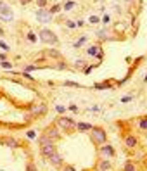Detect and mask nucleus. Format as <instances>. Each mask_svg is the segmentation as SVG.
Wrapping results in <instances>:
<instances>
[{
	"label": "nucleus",
	"mask_w": 147,
	"mask_h": 171,
	"mask_svg": "<svg viewBox=\"0 0 147 171\" xmlns=\"http://www.w3.org/2000/svg\"><path fill=\"white\" fill-rule=\"evenodd\" d=\"M90 135H92V140L99 145H104L107 142V133L104 131V128H100V126H94L90 130Z\"/></svg>",
	"instance_id": "obj_1"
},
{
	"label": "nucleus",
	"mask_w": 147,
	"mask_h": 171,
	"mask_svg": "<svg viewBox=\"0 0 147 171\" xmlns=\"http://www.w3.org/2000/svg\"><path fill=\"white\" fill-rule=\"evenodd\" d=\"M38 38H40L43 43H47V45H57V43H59V38L56 37V33L50 31V30H47V28L38 33Z\"/></svg>",
	"instance_id": "obj_2"
},
{
	"label": "nucleus",
	"mask_w": 147,
	"mask_h": 171,
	"mask_svg": "<svg viewBox=\"0 0 147 171\" xmlns=\"http://www.w3.org/2000/svg\"><path fill=\"white\" fill-rule=\"evenodd\" d=\"M56 126L59 128V130H69V128L76 126V121L71 118H68V116H59L57 121H56Z\"/></svg>",
	"instance_id": "obj_3"
},
{
	"label": "nucleus",
	"mask_w": 147,
	"mask_h": 171,
	"mask_svg": "<svg viewBox=\"0 0 147 171\" xmlns=\"http://www.w3.org/2000/svg\"><path fill=\"white\" fill-rule=\"evenodd\" d=\"M99 154H100V156L104 157V159H111V157L116 156V150H114L113 145L104 144V145H100V149H99Z\"/></svg>",
	"instance_id": "obj_4"
},
{
	"label": "nucleus",
	"mask_w": 147,
	"mask_h": 171,
	"mask_svg": "<svg viewBox=\"0 0 147 171\" xmlns=\"http://www.w3.org/2000/svg\"><path fill=\"white\" fill-rule=\"evenodd\" d=\"M40 152H42V156H43V157H47V159H49L52 154L57 152V149H56V142H49V144L42 145V147H40Z\"/></svg>",
	"instance_id": "obj_5"
},
{
	"label": "nucleus",
	"mask_w": 147,
	"mask_h": 171,
	"mask_svg": "<svg viewBox=\"0 0 147 171\" xmlns=\"http://www.w3.org/2000/svg\"><path fill=\"white\" fill-rule=\"evenodd\" d=\"M47 111H49V107H47V104H43V102H38V104H35L33 107H31V114H33L35 118H38V116H45Z\"/></svg>",
	"instance_id": "obj_6"
},
{
	"label": "nucleus",
	"mask_w": 147,
	"mask_h": 171,
	"mask_svg": "<svg viewBox=\"0 0 147 171\" xmlns=\"http://www.w3.org/2000/svg\"><path fill=\"white\" fill-rule=\"evenodd\" d=\"M37 19L40 22H50L52 21V14H50L49 11H45V9H38L37 11Z\"/></svg>",
	"instance_id": "obj_7"
},
{
	"label": "nucleus",
	"mask_w": 147,
	"mask_h": 171,
	"mask_svg": "<svg viewBox=\"0 0 147 171\" xmlns=\"http://www.w3.org/2000/svg\"><path fill=\"white\" fill-rule=\"evenodd\" d=\"M43 135H45V137H49L50 140H54V142H56V140H59V138H61V131H59V128H56V126L47 128V130H45V133H43Z\"/></svg>",
	"instance_id": "obj_8"
},
{
	"label": "nucleus",
	"mask_w": 147,
	"mask_h": 171,
	"mask_svg": "<svg viewBox=\"0 0 147 171\" xmlns=\"http://www.w3.org/2000/svg\"><path fill=\"white\" fill-rule=\"evenodd\" d=\"M137 144H139L137 137H133V135H126V137H125V147H128V149H135Z\"/></svg>",
	"instance_id": "obj_9"
},
{
	"label": "nucleus",
	"mask_w": 147,
	"mask_h": 171,
	"mask_svg": "<svg viewBox=\"0 0 147 171\" xmlns=\"http://www.w3.org/2000/svg\"><path fill=\"white\" fill-rule=\"evenodd\" d=\"M49 161H50V164H54V166H57V168H61L62 164H64V161H62V156H59V154H52V156L49 157Z\"/></svg>",
	"instance_id": "obj_10"
},
{
	"label": "nucleus",
	"mask_w": 147,
	"mask_h": 171,
	"mask_svg": "<svg viewBox=\"0 0 147 171\" xmlns=\"http://www.w3.org/2000/svg\"><path fill=\"white\" fill-rule=\"evenodd\" d=\"M111 169H113L111 159H102L100 163H99V171H111Z\"/></svg>",
	"instance_id": "obj_11"
},
{
	"label": "nucleus",
	"mask_w": 147,
	"mask_h": 171,
	"mask_svg": "<svg viewBox=\"0 0 147 171\" xmlns=\"http://www.w3.org/2000/svg\"><path fill=\"white\" fill-rule=\"evenodd\" d=\"M45 56L52 57V59H56V61H62V54H61V52H57L56 48H49V50L45 52Z\"/></svg>",
	"instance_id": "obj_12"
},
{
	"label": "nucleus",
	"mask_w": 147,
	"mask_h": 171,
	"mask_svg": "<svg viewBox=\"0 0 147 171\" xmlns=\"http://www.w3.org/2000/svg\"><path fill=\"white\" fill-rule=\"evenodd\" d=\"M99 52H100V45H97V43H95V45H90V47L87 48V54H88L90 57H97Z\"/></svg>",
	"instance_id": "obj_13"
},
{
	"label": "nucleus",
	"mask_w": 147,
	"mask_h": 171,
	"mask_svg": "<svg viewBox=\"0 0 147 171\" xmlns=\"http://www.w3.org/2000/svg\"><path fill=\"white\" fill-rule=\"evenodd\" d=\"M0 16H12L11 7H9L5 2H2V0H0Z\"/></svg>",
	"instance_id": "obj_14"
},
{
	"label": "nucleus",
	"mask_w": 147,
	"mask_h": 171,
	"mask_svg": "<svg viewBox=\"0 0 147 171\" xmlns=\"http://www.w3.org/2000/svg\"><path fill=\"white\" fill-rule=\"evenodd\" d=\"M75 128H76L78 131H90L94 126H92L90 123H83V121H81V123H76V126H75Z\"/></svg>",
	"instance_id": "obj_15"
},
{
	"label": "nucleus",
	"mask_w": 147,
	"mask_h": 171,
	"mask_svg": "<svg viewBox=\"0 0 147 171\" xmlns=\"http://www.w3.org/2000/svg\"><path fill=\"white\" fill-rule=\"evenodd\" d=\"M113 86V81H102V83H95L94 88L95 90H106V88H111Z\"/></svg>",
	"instance_id": "obj_16"
},
{
	"label": "nucleus",
	"mask_w": 147,
	"mask_h": 171,
	"mask_svg": "<svg viewBox=\"0 0 147 171\" xmlns=\"http://www.w3.org/2000/svg\"><path fill=\"white\" fill-rule=\"evenodd\" d=\"M7 147H11V149H17L19 147V142L16 140V138H5V142H4Z\"/></svg>",
	"instance_id": "obj_17"
},
{
	"label": "nucleus",
	"mask_w": 147,
	"mask_h": 171,
	"mask_svg": "<svg viewBox=\"0 0 147 171\" xmlns=\"http://www.w3.org/2000/svg\"><path fill=\"white\" fill-rule=\"evenodd\" d=\"M75 67H76V69H85V67H87V61H85V59L75 61Z\"/></svg>",
	"instance_id": "obj_18"
},
{
	"label": "nucleus",
	"mask_w": 147,
	"mask_h": 171,
	"mask_svg": "<svg viewBox=\"0 0 147 171\" xmlns=\"http://www.w3.org/2000/svg\"><path fill=\"white\" fill-rule=\"evenodd\" d=\"M97 37L100 38V40H111V37H109V33H107V30H100V31H97Z\"/></svg>",
	"instance_id": "obj_19"
},
{
	"label": "nucleus",
	"mask_w": 147,
	"mask_h": 171,
	"mask_svg": "<svg viewBox=\"0 0 147 171\" xmlns=\"http://www.w3.org/2000/svg\"><path fill=\"white\" fill-rule=\"evenodd\" d=\"M83 43H87V37H80L78 40L75 42V45H73V47H75V48H80V47H83Z\"/></svg>",
	"instance_id": "obj_20"
},
{
	"label": "nucleus",
	"mask_w": 147,
	"mask_h": 171,
	"mask_svg": "<svg viewBox=\"0 0 147 171\" xmlns=\"http://www.w3.org/2000/svg\"><path fill=\"white\" fill-rule=\"evenodd\" d=\"M139 130H142V131H147V118H142V119H139Z\"/></svg>",
	"instance_id": "obj_21"
},
{
	"label": "nucleus",
	"mask_w": 147,
	"mask_h": 171,
	"mask_svg": "<svg viewBox=\"0 0 147 171\" xmlns=\"http://www.w3.org/2000/svg\"><path fill=\"white\" fill-rule=\"evenodd\" d=\"M123 171H137V166L133 163H125V168H123Z\"/></svg>",
	"instance_id": "obj_22"
},
{
	"label": "nucleus",
	"mask_w": 147,
	"mask_h": 171,
	"mask_svg": "<svg viewBox=\"0 0 147 171\" xmlns=\"http://www.w3.org/2000/svg\"><path fill=\"white\" fill-rule=\"evenodd\" d=\"M49 142H54V140H50L49 137H45V135H42V137H40V140H38V145H40V147H42V145L49 144Z\"/></svg>",
	"instance_id": "obj_23"
},
{
	"label": "nucleus",
	"mask_w": 147,
	"mask_h": 171,
	"mask_svg": "<svg viewBox=\"0 0 147 171\" xmlns=\"http://www.w3.org/2000/svg\"><path fill=\"white\" fill-rule=\"evenodd\" d=\"M62 9H64V11H71V9H75V2H73V0L66 2V4L62 5Z\"/></svg>",
	"instance_id": "obj_24"
},
{
	"label": "nucleus",
	"mask_w": 147,
	"mask_h": 171,
	"mask_svg": "<svg viewBox=\"0 0 147 171\" xmlns=\"http://www.w3.org/2000/svg\"><path fill=\"white\" fill-rule=\"evenodd\" d=\"M2 67L4 69H14V64L9 62V61H2Z\"/></svg>",
	"instance_id": "obj_25"
},
{
	"label": "nucleus",
	"mask_w": 147,
	"mask_h": 171,
	"mask_svg": "<svg viewBox=\"0 0 147 171\" xmlns=\"http://www.w3.org/2000/svg\"><path fill=\"white\" fill-rule=\"evenodd\" d=\"M64 86H71V88H80L81 85H80V83H75V81H66V83H64Z\"/></svg>",
	"instance_id": "obj_26"
},
{
	"label": "nucleus",
	"mask_w": 147,
	"mask_h": 171,
	"mask_svg": "<svg viewBox=\"0 0 147 171\" xmlns=\"http://www.w3.org/2000/svg\"><path fill=\"white\" fill-rule=\"evenodd\" d=\"M28 40H30L31 43H35V42H37V35H35L33 31H28Z\"/></svg>",
	"instance_id": "obj_27"
},
{
	"label": "nucleus",
	"mask_w": 147,
	"mask_h": 171,
	"mask_svg": "<svg viewBox=\"0 0 147 171\" xmlns=\"http://www.w3.org/2000/svg\"><path fill=\"white\" fill-rule=\"evenodd\" d=\"M61 9H62V7H61V5H57V4H56V5H52V7H50V11H49V12H50V14H56V12H59Z\"/></svg>",
	"instance_id": "obj_28"
},
{
	"label": "nucleus",
	"mask_w": 147,
	"mask_h": 171,
	"mask_svg": "<svg viewBox=\"0 0 147 171\" xmlns=\"http://www.w3.org/2000/svg\"><path fill=\"white\" fill-rule=\"evenodd\" d=\"M132 99H133L132 95H125V97H121V102L123 104H128V102H132Z\"/></svg>",
	"instance_id": "obj_29"
},
{
	"label": "nucleus",
	"mask_w": 147,
	"mask_h": 171,
	"mask_svg": "<svg viewBox=\"0 0 147 171\" xmlns=\"http://www.w3.org/2000/svg\"><path fill=\"white\" fill-rule=\"evenodd\" d=\"M37 5L40 9H45L47 7V0H37Z\"/></svg>",
	"instance_id": "obj_30"
},
{
	"label": "nucleus",
	"mask_w": 147,
	"mask_h": 171,
	"mask_svg": "<svg viewBox=\"0 0 147 171\" xmlns=\"http://www.w3.org/2000/svg\"><path fill=\"white\" fill-rule=\"evenodd\" d=\"M26 171H37V166H35V163H28V164H26Z\"/></svg>",
	"instance_id": "obj_31"
},
{
	"label": "nucleus",
	"mask_w": 147,
	"mask_h": 171,
	"mask_svg": "<svg viewBox=\"0 0 147 171\" xmlns=\"http://www.w3.org/2000/svg\"><path fill=\"white\" fill-rule=\"evenodd\" d=\"M35 69H40V66H26L24 67V73H30V71H35Z\"/></svg>",
	"instance_id": "obj_32"
},
{
	"label": "nucleus",
	"mask_w": 147,
	"mask_h": 171,
	"mask_svg": "<svg viewBox=\"0 0 147 171\" xmlns=\"http://www.w3.org/2000/svg\"><path fill=\"white\" fill-rule=\"evenodd\" d=\"M0 48H2V50H5V52H9V45L5 43L4 40H0Z\"/></svg>",
	"instance_id": "obj_33"
},
{
	"label": "nucleus",
	"mask_w": 147,
	"mask_h": 171,
	"mask_svg": "<svg viewBox=\"0 0 147 171\" xmlns=\"http://www.w3.org/2000/svg\"><path fill=\"white\" fill-rule=\"evenodd\" d=\"M88 21H90L92 24H95V22H99V21H100V17H97V16H90V19H88Z\"/></svg>",
	"instance_id": "obj_34"
},
{
	"label": "nucleus",
	"mask_w": 147,
	"mask_h": 171,
	"mask_svg": "<svg viewBox=\"0 0 147 171\" xmlns=\"http://www.w3.org/2000/svg\"><path fill=\"white\" fill-rule=\"evenodd\" d=\"M94 69V66H87L85 69H83V75H90V71Z\"/></svg>",
	"instance_id": "obj_35"
},
{
	"label": "nucleus",
	"mask_w": 147,
	"mask_h": 171,
	"mask_svg": "<svg viewBox=\"0 0 147 171\" xmlns=\"http://www.w3.org/2000/svg\"><path fill=\"white\" fill-rule=\"evenodd\" d=\"M61 171H76V168H73V166H64Z\"/></svg>",
	"instance_id": "obj_36"
},
{
	"label": "nucleus",
	"mask_w": 147,
	"mask_h": 171,
	"mask_svg": "<svg viewBox=\"0 0 147 171\" xmlns=\"http://www.w3.org/2000/svg\"><path fill=\"white\" fill-rule=\"evenodd\" d=\"M66 26H68V28H76V22H73V21H66Z\"/></svg>",
	"instance_id": "obj_37"
},
{
	"label": "nucleus",
	"mask_w": 147,
	"mask_h": 171,
	"mask_svg": "<svg viewBox=\"0 0 147 171\" xmlns=\"http://www.w3.org/2000/svg\"><path fill=\"white\" fill-rule=\"evenodd\" d=\"M56 111H57V112H66V107H64V105H57Z\"/></svg>",
	"instance_id": "obj_38"
},
{
	"label": "nucleus",
	"mask_w": 147,
	"mask_h": 171,
	"mask_svg": "<svg viewBox=\"0 0 147 171\" xmlns=\"http://www.w3.org/2000/svg\"><path fill=\"white\" fill-rule=\"evenodd\" d=\"M23 76H24V78H28V80H33V76H31L30 73H24V71H23Z\"/></svg>",
	"instance_id": "obj_39"
},
{
	"label": "nucleus",
	"mask_w": 147,
	"mask_h": 171,
	"mask_svg": "<svg viewBox=\"0 0 147 171\" xmlns=\"http://www.w3.org/2000/svg\"><path fill=\"white\" fill-rule=\"evenodd\" d=\"M0 61H7V56L5 54H0Z\"/></svg>",
	"instance_id": "obj_40"
},
{
	"label": "nucleus",
	"mask_w": 147,
	"mask_h": 171,
	"mask_svg": "<svg viewBox=\"0 0 147 171\" xmlns=\"http://www.w3.org/2000/svg\"><path fill=\"white\" fill-rule=\"evenodd\" d=\"M35 137V131H28V138H33Z\"/></svg>",
	"instance_id": "obj_41"
},
{
	"label": "nucleus",
	"mask_w": 147,
	"mask_h": 171,
	"mask_svg": "<svg viewBox=\"0 0 147 171\" xmlns=\"http://www.w3.org/2000/svg\"><path fill=\"white\" fill-rule=\"evenodd\" d=\"M30 2H31V0H21V4H23V5H26V4H30Z\"/></svg>",
	"instance_id": "obj_42"
},
{
	"label": "nucleus",
	"mask_w": 147,
	"mask_h": 171,
	"mask_svg": "<svg viewBox=\"0 0 147 171\" xmlns=\"http://www.w3.org/2000/svg\"><path fill=\"white\" fill-rule=\"evenodd\" d=\"M4 33H5V31L2 30V28H0V37H4Z\"/></svg>",
	"instance_id": "obj_43"
},
{
	"label": "nucleus",
	"mask_w": 147,
	"mask_h": 171,
	"mask_svg": "<svg viewBox=\"0 0 147 171\" xmlns=\"http://www.w3.org/2000/svg\"><path fill=\"white\" fill-rule=\"evenodd\" d=\"M145 81H147V76H145Z\"/></svg>",
	"instance_id": "obj_44"
}]
</instances>
